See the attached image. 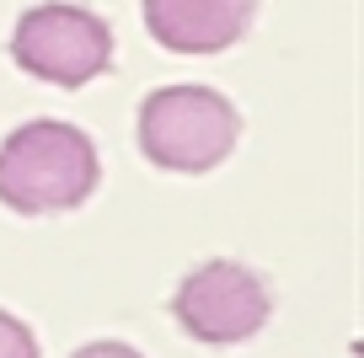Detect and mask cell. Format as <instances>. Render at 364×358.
Instances as JSON below:
<instances>
[{
	"mask_svg": "<svg viewBox=\"0 0 364 358\" xmlns=\"http://www.w3.org/2000/svg\"><path fill=\"white\" fill-rule=\"evenodd\" d=\"M0 358H38V342L16 315L0 310Z\"/></svg>",
	"mask_w": 364,
	"mask_h": 358,
	"instance_id": "cell-6",
	"label": "cell"
},
{
	"mask_svg": "<svg viewBox=\"0 0 364 358\" xmlns=\"http://www.w3.org/2000/svg\"><path fill=\"white\" fill-rule=\"evenodd\" d=\"M75 358H139L129 342H91V347H80Z\"/></svg>",
	"mask_w": 364,
	"mask_h": 358,
	"instance_id": "cell-7",
	"label": "cell"
},
{
	"mask_svg": "<svg viewBox=\"0 0 364 358\" xmlns=\"http://www.w3.org/2000/svg\"><path fill=\"white\" fill-rule=\"evenodd\" d=\"M11 59L27 75L48 80V86H86V80H97L113 65V33L86 6L48 0V6H33L16 22Z\"/></svg>",
	"mask_w": 364,
	"mask_h": 358,
	"instance_id": "cell-3",
	"label": "cell"
},
{
	"mask_svg": "<svg viewBox=\"0 0 364 358\" xmlns=\"http://www.w3.org/2000/svg\"><path fill=\"white\" fill-rule=\"evenodd\" d=\"M97 192V150L80 129L38 118L0 145V203L16 214L75 209Z\"/></svg>",
	"mask_w": 364,
	"mask_h": 358,
	"instance_id": "cell-1",
	"label": "cell"
},
{
	"mask_svg": "<svg viewBox=\"0 0 364 358\" xmlns=\"http://www.w3.org/2000/svg\"><path fill=\"white\" fill-rule=\"evenodd\" d=\"M241 118L209 86H161L139 107V150L166 171H209L236 150Z\"/></svg>",
	"mask_w": 364,
	"mask_h": 358,
	"instance_id": "cell-2",
	"label": "cell"
},
{
	"mask_svg": "<svg viewBox=\"0 0 364 358\" xmlns=\"http://www.w3.org/2000/svg\"><path fill=\"white\" fill-rule=\"evenodd\" d=\"M273 300L262 289L257 273H247L241 262H204L198 273H188L171 300V315L182 321V332L198 342H247L252 332H262Z\"/></svg>",
	"mask_w": 364,
	"mask_h": 358,
	"instance_id": "cell-4",
	"label": "cell"
},
{
	"mask_svg": "<svg viewBox=\"0 0 364 358\" xmlns=\"http://www.w3.org/2000/svg\"><path fill=\"white\" fill-rule=\"evenodd\" d=\"M257 0H145V27L171 54H220L252 27Z\"/></svg>",
	"mask_w": 364,
	"mask_h": 358,
	"instance_id": "cell-5",
	"label": "cell"
}]
</instances>
